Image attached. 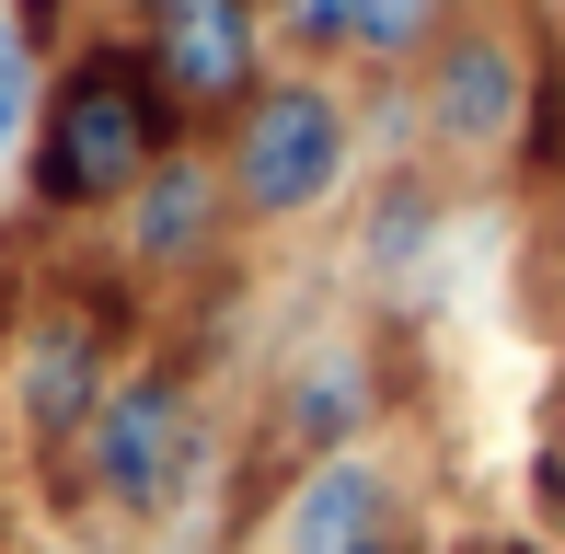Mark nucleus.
Wrapping results in <instances>:
<instances>
[{"label":"nucleus","instance_id":"4","mask_svg":"<svg viewBox=\"0 0 565 554\" xmlns=\"http://www.w3.org/2000/svg\"><path fill=\"white\" fill-rule=\"evenodd\" d=\"M427 139L439 150H497V139H520V116H531V58L497 35V23H450L439 46H427Z\"/></svg>","mask_w":565,"mask_h":554},{"label":"nucleus","instance_id":"15","mask_svg":"<svg viewBox=\"0 0 565 554\" xmlns=\"http://www.w3.org/2000/svg\"><path fill=\"white\" fill-rule=\"evenodd\" d=\"M12 23H23V35H35V46H46V35H58V0H23Z\"/></svg>","mask_w":565,"mask_h":554},{"label":"nucleus","instance_id":"2","mask_svg":"<svg viewBox=\"0 0 565 554\" xmlns=\"http://www.w3.org/2000/svg\"><path fill=\"white\" fill-rule=\"evenodd\" d=\"M196 473H209V405H196V382L173 359H139L105 382V405L82 427V486L93 509L116 520H162L196 497Z\"/></svg>","mask_w":565,"mask_h":554},{"label":"nucleus","instance_id":"16","mask_svg":"<svg viewBox=\"0 0 565 554\" xmlns=\"http://www.w3.org/2000/svg\"><path fill=\"white\" fill-rule=\"evenodd\" d=\"M450 554H531V543H497V532H484V543H450Z\"/></svg>","mask_w":565,"mask_h":554},{"label":"nucleus","instance_id":"13","mask_svg":"<svg viewBox=\"0 0 565 554\" xmlns=\"http://www.w3.org/2000/svg\"><path fill=\"white\" fill-rule=\"evenodd\" d=\"M12 335H23V243L0 232V347H12Z\"/></svg>","mask_w":565,"mask_h":554},{"label":"nucleus","instance_id":"10","mask_svg":"<svg viewBox=\"0 0 565 554\" xmlns=\"http://www.w3.org/2000/svg\"><path fill=\"white\" fill-rule=\"evenodd\" d=\"M35 105H46V93H35V35L0 23V150H12V128H23Z\"/></svg>","mask_w":565,"mask_h":554},{"label":"nucleus","instance_id":"12","mask_svg":"<svg viewBox=\"0 0 565 554\" xmlns=\"http://www.w3.org/2000/svg\"><path fill=\"white\" fill-rule=\"evenodd\" d=\"M416 232H427V185H393V209L370 220V266H393V255H416Z\"/></svg>","mask_w":565,"mask_h":554},{"label":"nucleus","instance_id":"9","mask_svg":"<svg viewBox=\"0 0 565 554\" xmlns=\"http://www.w3.org/2000/svg\"><path fill=\"white\" fill-rule=\"evenodd\" d=\"M450 12L461 0H347V58L404 70V58H427V46L450 35Z\"/></svg>","mask_w":565,"mask_h":554},{"label":"nucleus","instance_id":"3","mask_svg":"<svg viewBox=\"0 0 565 554\" xmlns=\"http://www.w3.org/2000/svg\"><path fill=\"white\" fill-rule=\"evenodd\" d=\"M220 185L243 220H300L347 185V105L323 82H254L243 128L220 150Z\"/></svg>","mask_w":565,"mask_h":554},{"label":"nucleus","instance_id":"5","mask_svg":"<svg viewBox=\"0 0 565 554\" xmlns=\"http://www.w3.org/2000/svg\"><path fill=\"white\" fill-rule=\"evenodd\" d=\"M254 23H266V0H162L139 46H150L173 105L209 116V105H243L254 93Z\"/></svg>","mask_w":565,"mask_h":554},{"label":"nucleus","instance_id":"8","mask_svg":"<svg viewBox=\"0 0 565 554\" xmlns=\"http://www.w3.org/2000/svg\"><path fill=\"white\" fill-rule=\"evenodd\" d=\"M370 416H381V382L358 359H312V370H289V393H277V427H289L300 450H347Z\"/></svg>","mask_w":565,"mask_h":554},{"label":"nucleus","instance_id":"1","mask_svg":"<svg viewBox=\"0 0 565 554\" xmlns=\"http://www.w3.org/2000/svg\"><path fill=\"white\" fill-rule=\"evenodd\" d=\"M196 116L162 93V70H150V46H70L58 82H46L35 105V162H23V185H35L46 220H93V209H127V185H139L162 150H185Z\"/></svg>","mask_w":565,"mask_h":554},{"label":"nucleus","instance_id":"14","mask_svg":"<svg viewBox=\"0 0 565 554\" xmlns=\"http://www.w3.org/2000/svg\"><path fill=\"white\" fill-rule=\"evenodd\" d=\"M531 497H543V520H554V532H565V439L543 450V473H531Z\"/></svg>","mask_w":565,"mask_h":554},{"label":"nucleus","instance_id":"7","mask_svg":"<svg viewBox=\"0 0 565 554\" xmlns=\"http://www.w3.org/2000/svg\"><path fill=\"white\" fill-rule=\"evenodd\" d=\"M289 554H393V473L370 450H323L289 486Z\"/></svg>","mask_w":565,"mask_h":554},{"label":"nucleus","instance_id":"11","mask_svg":"<svg viewBox=\"0 0 565 554\" xmlns=\"http://www.w3.org/2000/svg\"><path fill=\"white\" fill-rule=\"evenodd\" d=\"M266 23H277L289 46H312V58H335V46H347V0H266Z\"/></svg>","mask_w":565,"mask_h":554},{"label":"nucleus","instance_id":"6","mask_svg":"<svg viewBox=\"0 0 565 554\" xmlns=\"http://www.w3.org/2000/svg\"><path fill=\"white\" fill-rule=\"evenodd\" d=\"M220 209H231V185H220L209 150H162V162L127 185V209H116L127 266H139V277H185V266L220 243Z\"/></svg>","mask_w":565,"mask_h":554}]
</instances>
